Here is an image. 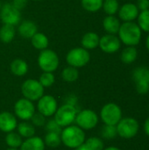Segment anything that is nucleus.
I'll list each match as a JSON object with an SVG mask.
<instances>
[{
	"mask_svg": "<svg viewBox=\"0 0 149 150\" xmlns=\"http://www.w3.org/2000/svg\"><path fill=\"white\" fill-rule=\"evenodd\" d=\"M32 124L34 127H43L46 124V117L40 112H35L31 118Z\"/></svg>",
	"mask_w": 149,
	"mask_h": 150,
	"instance_id": "36",
	"label": "nucleus"
},
{
	"mask_svg": "<svg viewBox=\"0 0 149 150\" xmlns=\"http://www.w3.org/2000/svg\"><path fill=\"white\" fill-rule=\"evenodd\" d=\"M84 145L90 150H103L105 149L104 142L98 137H90L85 140Z\"/></svg>",
	"mask_w": 149,
	"mask_h": 150,
	"instance_id": "32",
	"label": "nucleus"
},
{
	"mask_svg": "<svg viewBox=\"0 0 149 150\" xmlns=\"http://www.w3.org/2000/svg\"><path fill=\"white\" fill-rule=\"evenodd\" d=\"M136 6L138 7L139 11H146L149 9V0H138Z\"/></svg>",
	"mask_w": 149,
	"mask_h": 150,
	"instance_id": "39",
	"label": "nucleus"
},
{
	"mask_svg": "<svg viewBox=\"0 0 149 150\" xmlns=\"http://www.w3.org/2000/svg\"><path fill=\"white\" fill-rule=\"evenodd\" d=\"M76 150H90L85 145H84V143L83 144V145H81L80 147H78L77 149H76Z\"/></svg>",
	"mask_w": 149,
	"mask_h": 150,
	"instance_id": "41",
	"label": "nucleus"
},
{
	"mask_svg": "<svg viewBox=\"0 0 149 150\" xmlns=\"http://www.w3.org/2000/svg\"><path fill=\"white\" fill-rule=\"evenodd\" d=\"M21 92L25 98L36 101L44 95V87L38 80L27 79L22 83Z\"/></svg>",
	"mask_w": 149,
	"mask_h": 150,
	"instance_id": "7",
	"label": "nucleus"
},
{
	"mask_svg": "<svg viewBox=\"0 0 149 150\" xmlns=\"http://www.w3.org/2000/svg\"><path fill=\"white\" fill-rule=\"evenodd\" d=\"M45 145L50 148H57L61 143V134L56 133H47L44 138Z\"/></svg>",
	"mask_w": 149,
	"mask_h": 150,
	"instance_id": "28",
	"label": "nucleus"
},
{
	"mask_svg": "<svg viewBox=\"0 0 149 150\" xmlns=\"http://www.w3.org/2000/svg\"><path fill=\"white\" fill-rule=\"evenodd\" d=\"M0 18L4 24L15 26L20 22V11L15 8L11 3H6L3 4L0 9Z\"/></svg>",
	"mask_w": 149,
	"mask_h": 150,
	"instance_id": "11",
	"label": "nucleus"
},
{
	"mask_svg": "<svg viewBox=\"0 0 149 150\" xmlns=\"http://www.w3.org/2000/svg\"><path fill=\"white\" fill-rule=\"evenodd\" d=\"M103 150H121L120 149L117 148V147H108L106 149H104Z\"/></svg>",
	"mask_w": 149,
	"mask_h": 150,
	"instance_id": "42",
	"label": "nucleus"
},
{
	"mask_svg": "<svg viewBox=\"0 0 149 150\" xmlns=\"http://www.w3.org/2000/svg\"><path fill=\"white\" fill-rule=\"evenodd\" d=\"M135 88L139 94L145 95L149 91V82L148 81H141L135 83Z\"/></svg>",
	"mask_w": 149,
	"mask_h": 150,
	"instance_id": "37",
	"label": "nucleus"
},
{
	"mask_svg": "<svg viewBox=\"0 0 149 150\" xmlns=\"http://www.w3.org/2000/svg\"><path fill=\"white\" fill-rule=\"evenodd\" d=\"M11 71L17 76H23L28 71V65L26 62L22 59H15L11 63Z\"/></svg>",
	"mask_w": 149,
	"mask_h": 150,
	"instance_id": "20",
	"label": "nucleus"
},
{
	"mask_svg": "<svg viewBox=\"0 0 149 150\" xmlns=\"http://www.w3.org/2000/svg\"><path fill=\"white\" fill-rule=\"evenodd\" d=\"M27 1H28V0H12L11 4H12L15 8H17L18 10L21 11V10H23V9L26 6Z\"/></svg>",
	"mask_w": 149,
	"mask_h": 150,
	"instance_id": "38",
	"label": "nucleus"
},
{
	"mask_svg": "<svg viewBox=\"0 0 149 150\" xmlns=\"http://www.w3.org/2000/svg\"><path fill=\"white\" fill-rule=\"evenodd\" d=\"M146 46H147L148 50L149 51V34L148 36V38H147V40H146Z\"/></svg>",
	"mask_w": 149,
	"mask_h": 150,
	"instance_id": "43",
	"label": "nucleus"
},
{
	"mask_svg": "<svg viewBox=\"0 0 149 150\" xmlns=\"http://www.w3.org/2000/svg\"><path fill=\"white\" fill-rule=\"evenodd\" d=\"M119 17L124 22H131L135 20L140 13V11L135 4L126 3L119 7Z\"/></svg>",
	"mask_w": 149,
	"mask_h": 150,
	"instance_id": "14",
	"label": "nucleus"
},
{
	"mask_svg": "<svg viewBox=\"0 0 149 150\" xmlns=\"http://www.w3.org/2000/svg\"><path fill=\"white\" fill-rule=\"evenodd\" d=\"M15 27L11 25L4 24L0 28V40L4 43H10L15 37Z\"/></svg>",
	"mask_w": 149,
	"mask_h": 150,
	"instance_id": "24",
	"label": "nucleus"
},
{
	"mask_svg": "<svg viewBox=\"0 0 149 150\" xmlns=\"http://www.w3.org/2000/svg\"><path fill=\"white\" fill-rule=\"evenodd\" d=\"M77 112H78L74 105L67 103L62 105L61 107H58L57 111L54 115V120L61 127H66L75 122Z\"/></svg>",
	"mask_w": 149,
	"mask_h": 150,
	"instance_id": "3",
	"label": "nucleus"
},
{
	"mask_svg": "<svg viewBox=\"0 0 149 150\" xmlns=\"http://www.w3.org/2000/svg\"><path fill=\"white\" fill-rule=\"evenodd\" d=\"M18 121L14 114L9 112H0V131L4 133H10L17 128Z\"/></svg>",
	"mask_w": 149,
	"mask_h": 150,
	"instance_id": "15",
	"label": "nucleus"
},
{
	"mask_svg": "<svg viewBox=\"0 0 149 150\" xmlns=\"http://www.w3.org/2000/svg\"><path fill=\"white\" fill-rule=\"evenodd\" d=\"M137 56H138V51L135 48V47L127 46L121 52L120 59H121L122 62H124L126 64H131L136 61Z\"/></svg>",
	"mask_w": 149,
	"mask_h": 150,
	"instance_id": "21",
	"label": "nucleus"
},
{
	"mask_svg": "<svg viewBox=\"0 0 149 150\" xmlns=\"http://www.w3.org/2000/svg\"><path fill=\"white\" fill-rule=\"evenodd\" d=\"M148 82H149V77H148Z\"/></svg>",
	"mask_w": 149,
	"mask_h": 150,
	"instance_id": "47",
	"label": "nucleus"
},
{
	"mask_svg": "<svg viewBox=\"0 0 149 150\" xmlns=\"http://www.w3.org/2000/svg\"><path fill=\"white\" fill-rule=\"evenodd\" d=\"M118 33L119 39L122 43L126 46L135 47L141 42L142 31L137 23L131 21L121 24Z\"/></svg>",
	"mask_w": 149,
	"mask_h": 150,
	"instance_id": "1",
	"label": "nucleus"
},
{
	"mask_svg": "<svg viewBox=\"0 0 149 150\" xmlns=\"http://www.w3.org/2000/svg\"><path fill=\"white\" fill-rule=\"evenodd\" d=\"M5 150H18V149H12V148H9V149H7Z\"/></svg>",
	"mask_w": 149,
	"mask_h": 150,
	"instance_id": "44",
	"label": "nucleus"
},
{
	"mask_svg": "<svg viewBox=\"0 0 149 150\" xmlns=\"http://www.w3.org/2000/svg\"><path fill=\"white\" fill-rule=\"evenodd\" d=\"M46 126V130L47 133H56L61 134L62 131V127L54 120H50L45 124Z\"/></svg>",
	"mask_w": 149,
	"mask_h": 150,
	"instance_id": "35",
	"label": "nucleus"
},
{
	"mask_svg": "<svg viewBox=\"0 0 149 150\" xmlns=\"http://www.w3.org/2000/svg\"><path fill=\"white\" fill-rule=\"evenodd\" d=\"M37 25L33 21L31 20H24L22 21L18 27V31L19 35L25 39H31L37 33Z\"/></svg>",
	"mask_w": 149,
	"mask_h": 150,
	"instance_id": "16",
	"label": "nucleus"
},
{
	"mask_svg": "<svg viewBox=\"0 0 149 150\" xmlns=\"http://www.w3.org/2000/svg\"><path fill=\"white\" fill-rule=\"evenodd\" d=\"M79 76V72L76 68L68 66L65 68L62 72H61V77L64 81L68 83H73L78 79Z\"/></svg>",
	"mask_w": 149,
	"mask_h": 150,
	"instance_id": "26",
	"label": "nucleus"
},
{
	"mask_svg": "<svg viewBox=\"0 0 149 150\" xmlns=\"http://www.w3.org/2000/svg\"><path fill=\"white\" fill-rule=\"evenodd\" d=\"M133 76L135 83L141 81H148L149 69L146 67H139L134 69Z\"/></svg>",
	"mask_w": 149,
	"mask_h": 150,
	"instance_id": "31",
	"label": "nucleus"
},
{
	"mask_svg": "<svg viewBox=\"0 0 149 150\" xmlns=\"http://www.w3.org/2000/svg\"><path fill=\"white\" fill-rule=\"evenodd\" d=\"M14 112L18 119L23 121H27L35 113V106L32 101L25 98H20L14 105Z\"/></svg>",
	"mask_w": 149,
	"mask_h": 150,
	"instance_id": "10",
	"label": "nucleus"
},
{
	"mask_svg": "<svg viewBox=\"0 0 149 150\" xmlns=\"http://www.w3.org/2000/svg\"><path fill=\"white\" fill-rule=\"evenodd\" d=\"M103 1L104 0H81V4L84 10L90 12H96L102 8Z\"/></svg>",
	"mask_w": 149,
	"mask_h": 150,
	"instance_id": "27",
	"label": "nucleus"
},
{
	"mask_svg": "<svg viewBox=\"0 0 149 150\" xmlns=\"http://www.w3.org/2000/svg\"><path fill=\"white\" fill-rule=\"evenodd\" d=\"M99 47L107 54H113L119 51L121 46V41L115 34H105L99 40Z\"/></svg>",
	"mask_w": 149,
	"mask_h": 150,
	"instance_id": "13",
	"label": "nucleus"
},
{
	"mask_svg": "<svg viewBox=\"0 0 149 150\" xmlns=\"http://www.w3.org/2000/svg\"><path fill=\"white\" fill-rule=\"evenodd\" d=\"M90 60L89 51L83 47H75L71 49L66 56L68 64L74 68H82L85 66Z\"/></svg>",
	"mask_w": 149,
	"mask_h": 150,
	"instance_id": "8",
	"label": "nucleus"
},
{
	"mask_svg": "<svg viewBox=\"0 0 149 150\" xmlns=\"http://www.w3.org/2000/svg\"><path fill=\"white\" fill-rule=\"evenodd\" d=\"M137 18H138L137 24L141 29V31L149 33V9L141 11Z\"/></svg>",
	"mask_w": 149,
	"mask_h": 150,
	"instance_id": "30",
	"label": "nucleus"
},
{
	"mask_svg": "<svg viewBox=\"0 0 149 150\" xmlns=\"http://www.w3.org/2000/svg\"><path fill=\"white\" fill-rule=\"evenodd\" d=\"M55 79H54V76L53 75L52 72H43L39 79V82L40 83V84L44 87H50L54 84Z\"/></svg>",
	"mask_w": 149,
	"mask_h": 150,
	"instance_id": "34",
	"label": "nucleus"
},
{
	"mask_svg": "<svg viewBox=\"0 0 149 150\" xmlns=\"http://www.w3.org/2000/svg\"><path fill=\"white\" fill-rule=\"evenodd\" d=\"M2 5H3V4H1V2H0V9H1V7H2Z\"/></svg>",
	"mask_w": 149,
	"mask_h": 150,
	"instance_id": "45",
	"label": "nucleus"
},
{
	"mask_svg": "<svg viewBox=\"0 0 149 150\" xmlns=\"http://www.w3.org/2000/svg\"><path fill=\"white\" fill-rule=\"evenodd\" d=\"M101 135L103 138H105L106 140H112V139L116 138V136L118 135L116 126L105 125L101 130Z\"/></svg>",
	"mask_w": 149,
	"mask_h": 150,
	"instance_id": "33",
	"label": "nucleus"
},
{
	"mask_svg": "<svg viewBox=\"0 0 149 150\" xmlns=\"http://www.w3.org/2000/svg\"><path fill=\"white\" fill-rule=\"evenodd\" d=\"M37 109L40 113L43 116L51 117L54 116L55 112L58 109V104L56 99L50 95H43L39 100L37 104Z\"/></svg>",
	"mask_w": 149,
	"mask_h": 150,
	"instance_id": "12",
	"label": "nucleus"
},
{
	"mask_svg": "<svg viewBox=\"0 0 149 150\" xmlns=\"http://www.w3.org/2000/svg\"><path fill=\"white\" fill-rule=\"evenodd\" d=\"M118 135L123 139H132L137 135L140 129V125L137 120L133 118H122L116 125Z\"/></svg>",
	"mask_w": 149,
	"mask_h": 150,
	"instance_id": "4",
	"label": "nucleus"
},
{
	"mask_svg": "<svg viewBox=\"0 0 149 150\" xmlns=\"http://www.w3.org/2000/svg\"><path fill=\"white\" fill-rule=\"evenodd\" d=\"M85 132L76 125H70L61 133V143L69 149H76L85 142Z\"/></svg>",
	"mask_w": 149,
	"mask_h": 150,
	"instance_id": "2",
	"label": "nucleus"
},
{
	"mask_svg": "<svg viewBox=\"0 0 149 150\" xmlns=\"http://www.w3.org/2000/svg\"><path fill=\"white\" fill-rule=\"evenodd\" d=\"M98 115L92 110L84 109L77 112L76 117V124L83 130H90L98 124Z\"/></svg>",
	"mask_w": 149,
	"mask_h": 150,
	"instance_id": "9",
	"label": "nucleus"
},
{
	"mask_svg": "<svg viewBox=\"0 0 149 150\" xmlns=\"http://www.w3.org/2000/svg\"><path fill=\"white\" fill-rule=\"evenodd\" d=\"M31 42L34 48L39 49L40 51L47 48L49 44L48 38L44 33H38V32L31 38Z\"/></svg>",
	"mask_w": 149,
	"mask_h": 150,
	"instance_id": "23",
	"label": "nucleus"
},
{
	"mask_svg": "<svg viewBox=\"0 0 149 150\" xmlns=\"http://www.w3.org/2000/svg\"><path fill=\"white\" fill-rule=\"evenodd\" d=\"M45 142L39 136L25 139L20 146V150H45Z\"/></svg>",
	"mask_w": 149,
	"mask_h": 150,
	"instance_id": "17",
	"label": "nucleus"
},
{
	"mask_svg": "<svg viewBox=\"0 0 149 150\" xmlns=\"http://www.w3.org/2000/svg\"><path fill=\"white\" fill-rule=\"evenodd\" d=\"M33 1H40V0H33Z\"/></svg>",
	"mask_w": 149,
	"mask_h": 150,
	"instance_id": "46",
	"label": "nucleus"
},
{
	"mask_svg": "<svg viewBox=\"0 0 149 150\" xmlns=\"http://www.w3.org/2000/svg\"><path fill=\"white\" fill-rule=\"evenodd\" d=\"M99 36L97 33L93 32H89L85 33L81 40V44L83 48L89 50V49H95L99 45Z\"/></svg>",
	"mask_w": 149,
	"mask_h": 150,
	"instance_id": "19",
	"label": "nucleus"
},
{
	"mask_svg": "<svg viewBox=\"0 0 149 150\" xmlns=\"http://www.w3.org/2000/svg\"><path fill=\"white\" fill-rule=\"evenodd\" d=\"M18 134L22 138H30L35 135V127L32 123H29L27 121H23L17 126Z\"/></svg>",
	"mask_w": 149,
	"mask_h": 150,
	"instance_id": "22",
	"label": "nucleus"
},
{
	"mask_svg": "<svg viewBox=\"0 0 149 150\" xmlns=\"http://www.w3.org/2000/svg\"><path fill=\"white\" fill-rule=\"evenodd\" d=\"M100 118L105 125L116 126L122 119V110L117 104L108 103L102 107Z\"/></svg>",
	"mask_w": 149,
	"mask_h": 150,
	"instance_id": "5",
	"label": "nucleus"
},
{
	"mask_svg": "<svg viewBox=\"0 0 149 150\" xmlns=\"http://www.w3.org/2000/svg\"><path fill=\"white\" fill-rule=\"evenodd\" d=\"M102 8L107 15H114L119 11V4L118 0H104Z\"/></svg>",
	"mask_w": 149,
	"mask_h": 150,
	"instance_id": "29",
	"label": "nucleus"
},
{
	"mask_svg": "<svg viewBox=\"0 0 149 150\" xmlns=\"http://www.w3.org/2000/svg\"><path fill=\"white\" fill-rule=\"evenodd\" d=\"M120 25L121 24L119 18H116L114 15H107L103 20V27L105 31L109 34L118 33Z\"/></svg>",
	"mask_w": 149,
	"mask_h": 150,
	"instance_id": "18",
	"label": "nucleus"
},
{
	"mask_svg": "<svg viewBox=\"0 0 149 150\" xmlns=\"http://www.w3.org/2000/svg\"><path fill=\"white\" fill-rule=\"evenodd\" d=\"M39 67L43 72H54L59 66V57L57 54L51 49H44L39 54L38 57Z\"/></svg>",
	"mask_w": 149,
	"mask_h": 150,
	"instance_id": "6",
	"label": "nucleus"
},
{
	"mask_svg": "<svg viewBox=\"0 0 149 150\" xmlns=\"http://www.w3.org/2000/svg\"><path fill=\"white\" fill-rule=\"evenodd\" d=\"M143 129H144V132L146 133V134L148 136H149V117L145 120V122H144Z\"/></svg>",
	"mask_w": 149,
	"mask_h": 150,
	"instance_id": "40",
	"label": "nucleus"
},
{
	"mask_svg": "<svg viewBox=\"0 0 149 150\" xmlns=\"http://www.w3.org/2000/svg\"><path fill=\"white\" fill-rule=\"evenodd\" d=\"M22 142H23L22 137L18 133H15L14 131L7 133L5 136V143L9 148H12V149L20 148Z\"/></svg>",
	"mask_w": 149,
	"mask_h": 150,
	"instance_id": "25",
	"label": "nucleus"
}]
</instances>
